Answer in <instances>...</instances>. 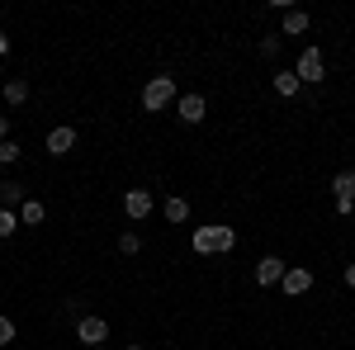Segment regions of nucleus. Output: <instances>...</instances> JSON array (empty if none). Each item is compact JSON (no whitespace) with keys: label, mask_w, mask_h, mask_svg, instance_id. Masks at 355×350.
<instances>
[{"label":"nucleus","mask_w":355,"mask_h":350,"mask_svg":"<svg viewBox=\"0 0 355 350\" xmlns=\"http://www.w3.org/2000/svg\"><path fill=\"white\" fill-rule=\"evenodd\" d=\"M24 222H19V213H10V209H0V237H15Z\"/></svg>","instance_id":"f3484780"},{"label":"nucleus","mask_w":355,"mask_h":350,"mask_svg":"<svg viewBox=\"0 0 355 350\" xmlns=\"http://www.w3.org/2000/svg\"><path fill=\"white\" fill-rule=\"evenodd\" d=\"M10 53V38H5V28H0V57Z\"/></svg>","instance_id":"b1692460"},{"label":"nucleus","mask_w":355,"mask_h":350,"mask_svg":"<svg viewBox=\"0 0 355 350\" xmlns=\"http://www.w3.org/2000/svg\"><path fill=\"white\" fill-rule=\"evenodd\" d=\"M43 218H48V209H43V204H38V199H28L24 209H19V222H24V227H38V222H43Z\"/></svg>","instance_id":"dca6fc26"},{"label":"nucleus","mask_w":355,"mask_h":350,"mask_svg":"<svg viewBox=\"0 0 355 350\" xmlns=\"http://www.w3.org/2000/svg\"><path fill=\"white\" fill-rule=\"evenodd\" d=\"M294 71H299L303 85H318L322 76H327V62H322V53H318V48H303L299 62H294Z\"/></svg>","instance_id":"20e7f679"},{"label":"nucleus","mask_w":355,"mask_h":350,"mask_svg":"<svg viewBox=\"0 0 355 350\" xmlns=\"http://www.w3.org/2000/svg\"><path fill=\"white\" fill-rule=\"evenodd\" d=\"M185 218H190V199L171 194V199H166V222H185Z\"/></svg>","instance_id":"2eb2a0df"},{"label":"nucleus","mask_w":355,"mask_h":350,"mask_svg":"<svg viewBox=\"0 0 355 350\" xmlns=\"http://www.w3.org/2000/svg\"><path fill=\"white\" fill-rule=\"evenodd\" d=\"M175 105V76H152L142 85V109L147 114H162V109Z\"/></svg>","instance_id":"f03ea898"},{"label":"nucleus","mask_w":355,"mask_h":350,"mask_svg":"<svg viewBox=\"0 0 355 350\" xmlns=\"http://www.w3.org/2000/svg\"><path fill=\"white\" fill-rule=\"evenodd\" d=\"M331 194L336 199H355V170H336L331 175Z\"/></svg>","instance_id":"4468645a"},{"label":"nucleus","mask_w":355,"mask_h":350,"mask_svg":"<svg viewBox=\"0 0 355 350\" xmlns=\"http://www.w3.org/2000/svg\"><path fill=\"white\" fill-rule=\"evenodd\" d=\"M279 43H284L279 33H270V38H261V57H275V53H279Z\"/></svg>","instance_id":"412c9836"},{"label":"nucleus","mask_w":355,"mask_h":350,"mask_svg":"<svg viewBox=\"0 0 355 350\" xmlns=\"http://www.w3.org/2000/svg\"><path fill=\"white\" fill-rule=\"evenodd\" d=\"M284 261H279V256H261V261H256V284H266V289H270V284H279V279H284Z\"/></svg>","instance_id":"9d476101"},{"label":"nucleus","mask_w":355,"mask_h":350,"mask_svg":"<svg viewBox=\"0 0 355 350\" xmlns=\"http://www.w3.org/2000/svg\"><path fill=\"white\" fill-rule=\"evenodd\" d=\"M341 279H346V284L355 289V265H346V270H341Z\"/></svg>","instance_id":"5701e85b"},{"label":"nucleus","mask_w":355,"mask_h":350,"mask_svg":"<svg viewBox=\"0 0 355 350\" xmlns=\"http://www.w3.org/2000/svg\"><path fill=\"white\" fill-rule=\"evenodd\" d=\"M175 114H180V123H204L209 100H204L199 90H190V95H180V100H175Z\"/></svg>","instance_id":"423d86ee"},{"label":"nucleus","mask_w":355,"mask_h":350,"mask_svg":"<svg viewBox=\"0 0 355 350\" xmlns=\"http://www.w3.org/2000/svg\"><path fill=\"white\" fill-rule=\"evenodd\" d=\"M71 147H76V128H71V123H57V128H48V152H53V157H67Z\"/></svg>","instance_id":"1a4fd4ad"},{"label":"nucleus","mask_w":355,"mask_h":350,"mask_svg":"<svg viewBox=\"0 0 355 350\" xmlns=\"http://www.w3.org/2000/svg\"><path fill=\"white\" fill-rule=\"evenodd\" d=\"M157 209V199H152V189H123V213L133 218V222H142V218Z\"/></svg>","instance_id":"39448f33"},{"label":"nucleus","mask_w":355,"mask_h":350,"mask_svg":"<svg viewBox=\"0 0 355 350\" xmlns=\"http://www.w3.org/2000/svg\"><path fill=\"white\" fill-rule=\"evenodd\" d=\"M190 246L199 256H223V251H232L237 246V232L232 227H223V222H209V227H194Z\"/></svg>","instance_id":"f257e3e1"},{"label":"nucleus","mask_w":355,"mask_h":350,"mask_svg":"<svg viewBox=\"0 0 355 350\" xmlns=\"http://www.w3.org/2000/svg\"><path fill=\"white\" fill-rule=\"evenodd\" d=\"M119 251H123V256H137V251H142V237H137V232H123V237H119Z\"/></svg>","instance_id":"a211bd4d"},{"label":"nucleus","mask_w":355,"mask_h":350,"mask_svg":"<svg viewBox=\"0 0 355 350\" xmlns=\"http://www.w3.org/2000/svg\"><path fill=\"white\" fill-rule=\"evenodd\" d=\"M28 199H24V189L15 185V180H0V209H10V213H15V209H24Z\"/></svg>","instance_id":"f8f14e48"},{"label":"nucleus","mask_w":355,"mask_h":350,"mask_svg":"<svg viewBox=\"0 0 355 350\" xmlns=\"http://www.w3.org/2000/svg\"><path fill=\"white\" fill-rule=\"evenodd\" d=\"M5 105H10V109L28 105V81H24V76H15V81H5Z\"/></svg>","instance_id":"ddd939ff"},{"label":"nucleus","mask_w":355,"mask_h":350,"mask_svg":"<svg viewBox=\"0 0 355 350\" xmlns=\"http://www.w3.org/2000/svg\"><path fill=\"white\" fill-rule=\"evenodd\" d=\"M123 350H147V346H123Z\"/></svg>","instance_id":"393cba45"},{"label":"nucleus","mask_w":355,"mask_h":350,"mask_svg":"<svg viewBox=\"0 0 355 350\" xmlns=\"http://www.w3.org/2000/svg\"><path fill=\"white\" fill-rule=\"evenodd\" d=\"M299 33H308V10L289 5V10L279 15V38H299Z\"/></svg>","instance_id":"6e6552de"},{"label":"nucleus","mask_w":355,"mask_h":350,"mask_svg":"<svg viewBox=\"0 0 355 350\" xmlns=\"http://www.w3.org/2000/svg\"><path fill=\"white\" fill-rule=\"evenodd\" d=\"M279 289H284L289 298L308 294V289H313V270H303V265H289V270H284V279H279Z\"/></svg>","instance_id":"0eeeda50"},{"label":"nucleus","mask_w":355,"mask_h":350,"mask_svg":"<svg viewBox=\"0 0 355 350\" xmlns=\"http://www.w3.org/2000/svg\"><path fill=\"white\" fill-rule=\"evenodd\" d=\"M270 85H275V95H279V100H294V95H299V71H275L270 76Z\"/></svg>","instance_id":"9b49d317"},{"label":"nucleus","mask_w":355,"mask_h":350,"mask_svg":"<svg viewBox=\"0 0 355 350\" xmlns=\"http://www.w3.org/2000/svg\"><path fill=\"white\" fill-rule=\"evenodd\" d=\"M10 341H15V317L0 313V346H10Z\"/></svg>","instance_id":"aec40b11"},{"label":"nucleus","mask_w":355,"mask_h":350,"mask_svg":"<svg viewBox=\"0 0 355 350\" xmlns=\"http://www.w3.org/2000/svg\"><path fill=\"white\" fill-rule=\"evenodd\" d=\"M76 341H81V346H105V341H110V322H105V317H95V313H85V317H76Z\"/></svg>","instance_id":"7ed1b4c3"},{"label":"nucleus","mask_w":355,"mask_h":350,"mask_svg":"<svg viewBox=\"0 0 355 350\" xmlns=\"http://www.w3.org/2000/svg\"><path fill=\"white\" fill-rule=\"evenodd\" d=\"M19 161V142L10 137V142H0V166H15Z\"/></svg>","instance_id":"6ab92c4d"},{"label":"nucleus","mask_w":355,"mask_h":350,"mask_svg":"<svg viewBox=\"0 0 355 350\" xmlns=\"http://www.w3.org/2000/svg\"><path fill=\"white\" fill-rule=\"evenodd\" d=\"M0 142H10V119L0 114Z\"/></svg>","instance_id":"4be33fe9"}]
</instances>
